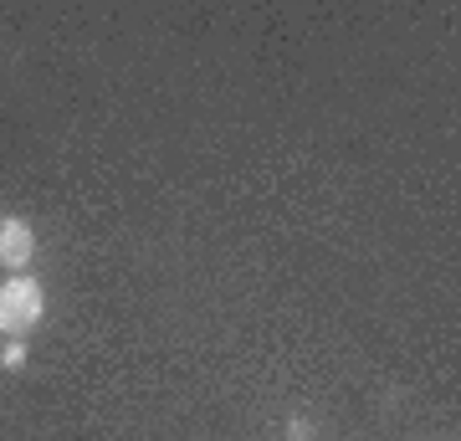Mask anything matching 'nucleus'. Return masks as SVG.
I'll list each match as a JSON object with an SVG mask.
<instances>
[{
	"mask_svg": "<svg viewBox=\"0 0 461 441\" xmlns=\"http://www.w3.org/2000/svg\"><path fill=\"white\" fill-rule=\"evenodd\" d=\"M41 318H47V293H41V282L36 278L0 282V334H5V339H26Z\"/></svg>",
	"mask_w": 461,
	"mask_h": 441,
	"instance_id": "nucleus-1",
	"label": "nucleus"
},
{
	"mask_svg": "<svg viewBox=\"0 0 461 441\" xmlns=\"http://www.w3.org/2000/svg\"><path fill=\"white\" fill-rule=\"evenodd\" d=\"M32 257H36L32 221H21V216H0V267L21 272V267H32Z\"/></svg>",
	"mask_w": 461,
	"mask_h": 441,
	"instance_id": "nucleus-2",
	"label": "nucleus"
},
{
	"mask_svg": "<svg viewBox=\"0 0 461 441\" xmlns=\"http://www.w3.org/2000/svg\"><path fill=\"white\" fill-rule=\"evenodd\" d=\"M0 364H5V370H21V364H26V344L11 339L5 349H0Z\"/></svg>",
	"mask_w": 461,
	"mask_h": 441,
	"instance_id": "nucleus-3",
	"label": "nucleus"
}]
</instances>
